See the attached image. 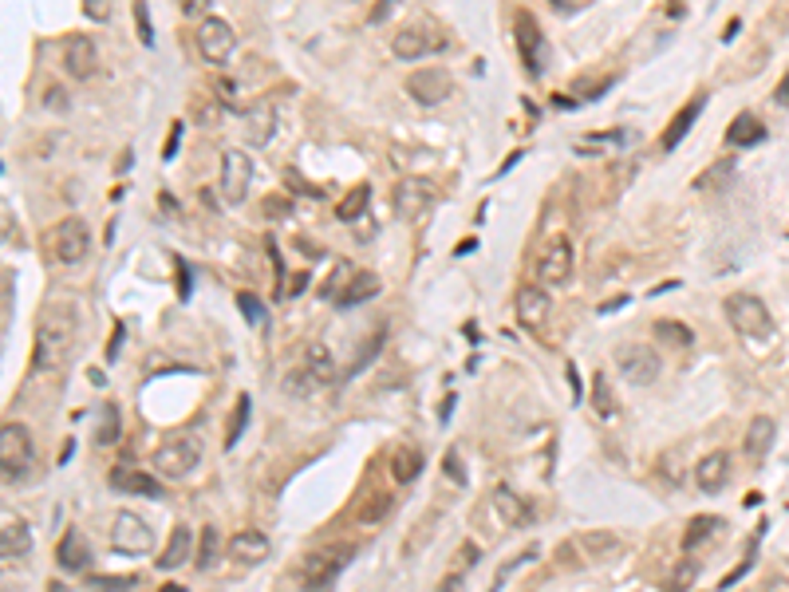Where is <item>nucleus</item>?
<instances>
[{"instance_id":"25","label":"nucleus","mask_w":789,"mask_h":592,"mask_svg":"<svg viewBox=\"0 0 789 592\" xmlns=\"http://www.w3.org/2000/svg\"><path fill=\"white\" fill-rule=\"evenodd\" d=\"M418 474H423V450L418 446H394L391 450V478L399 485H411Z\"/></svg>"},{"instance_id":"41","label":"nucleus","mask_w":789,"mask_h":592,"mask_svg":"<svg viewBox=\"0 0 789 592\" xmlns=\"http://www.w3.org/2000/svg\"><path fill=\"white\" fill-rule=\"evenodd\" d=\"M237 308H241V312H245V320H249V324H253V328H261V324H265V316H269V308L261 304L253 292H237Z\"/></svg>"},{"instance_id":"21","label":"nucleus","mask_w":789,"mask_h":592,"mask_svg":"<svg viewBox=\"0 0 789 592\" xmlns=\"http://www.w3.org/2000/svg\"><path fill=\"white\" fill-rule=\"evenodd\" d=\"M56 561H59V568H67V573H83V568L91 565L87 537H83L79 529H67L64 537H59V545H56Z\"/></svg>"},{"instance_id":"22","label":"nucleus","mask_w":789,"mask_h":592,"mask_svg":"<svg viewBox=\"0 0 789 592\" xmlns=\"http://www.w3.org/2000/svg\"><path fill=\"white\" fill-rule=\"evenodd\" d=\"M32 549V529L24 517H5V529H0V553H5V565H12V556H24Z\"/></svg>"},{"instance_id":"3","label":"nucleus","mask_w":789,"mask_h":592,"mask_svg":"<svg viewBox=\"0 0 789 592\" xmlns=\"http://www.w3.org/2000/svg\"><path fill=\"white\" fill-rule=\"evenodd\" d=\"M722 312H726V320H731V328L738 332V336H746V340H766L774 332L770 308L762 304L754 292H731L722 301Z\"/></svg>"},{"instance_id":"23","label":"nucleus","mask_w":789,"mask_h":592,"mask_svg":"<svg viewBox=\"0 0 789 592\" xmlns=\"http://www.w3.org/2000/svg\"><path fill=\"white\" fill-rule=\"evenodd\" d=\"M111 490H118V494H138V497H162V485L150 478V474H142V470H127V466H118V470H111Z\"/></svg>"},{"instance_id":"16","label":"nucleus","mask_w":789,"mask_h":592,"mask_svg":"<svg viewBox=\"0 0 789 592\" xmlns=\"http://www.w3.org/2000/svg\"><path fill=\"white\" fill-rule=\"evenodd\" d=\"M513 308H517L521 328H541L545 320H548V312H553V296H548L541 284H521Z\"/></svg>"},{"instance_id":"51","label":"nucleus","mask_w":789,"mask_h":592,"mask_svg":"<svg viewBox=\"0 0 789 592\" xmlns=\"http://www.w3.org/2000/svg\"><path fill=\"white\" fill-rule=\"evenodd\" d=\"M435 592H466V577H462V573H450V577H442Z\"/></svg>"},{"instance_id":"9","label":"nucleus","mask_w":789,"mask_h":592,"mask_svg":"<svg viewBox=\"0 0 789 592\" xmlns=\"http://www.w3.org/2000/svg\"><path fill=\"white\" fill-rule=\"evenodd\" d=\"M87 253H91V233L83 218H64L52 230V257L59 265H79Z\"/></svg>"},{"instance_id":"47","label":"nucleus","mask_w":789,"mask_h":592,"mask_svg":"<svg viewBox=\"0 0 789 592\" xmlns=\"http://www.w3.org/2000/svg\"><path fill=\"white\" fill-rule=\"evenodd\" d=\"M442 470H446V478H450V482L466 485V462L458 458V450H446V458H442Z\"/></svg>"},{"instance_id":"44","label":"nucleus","mask_w":789,"mask_h":592,"mask_svg":"<svg viewBox=\"0 0 789 592\" xmlns=\"http://www.w3.org/2000/svg\"><path fill=\"white\" fill-rule=\"evenodd\" d=\"M695 580H699V565L695 561H683V565L675 568V577H671V592H687Z\"/></svg>"},{"instance_id":"20","label":"nucleus","mask_w":789,"mask_h":592,"mask_svg":"<svg viewBox=\"0 0 789 592\" xmlns=\"http://www.w3.org/2000/svg\"><path fill=\"white\" fill-rule=\"evenodd\" d=\"M272 135H277V107L272 103H253L245 111V138L253 147H269Z\"/></svg>"},{"instance_id":"14","label":"nucleus","mask_w":789,"mask_h":592,"mask_svg":"<svg viewBox=\"0 0 789 592\" xmlns=\"http://www.w3.org/2000/svg\"><path fill=\"white\" fill-rule=\"evenodd\" d=\"M111 545H115L118 553H150L154 533H150V526L138 514L123 509V514L115 517V526H111Z\"/></svg>"},{"instance_id":"36","label":"nucleus","mask_w":789,"mask_h":592,"mask_svg":"<svg viewBox=\"0 0 789 592\" xmlns=\"http://www.w3.org/2000/svg\"><path fill=\"white\" fill-rule=\"evenodd\" d=\"M387 509H391V497L387 494H375V497H367V502L355 509V521H360V526H379V521L387 517Z\"/></svg>"},{"instance_id":"10","label":"nucleus","mask_w":789,"mask_h":592,"mask_svg":"<svg viewBox=\"0 0 789 592\" xmlns=\"http://www.w3.org/2000/svg\"><path fill=\"white\" fill-rule=\"evenodd\" d=\"M249 186H253V162H249L245 150H225L221 154V198L230 201V206H241L249 198Z\"/></svg>"},{"instance_id":"58","label":"nucleus","mask_w":789,"mask_h":592,"mask_svg":"<svg viewBox=\"0 0 789 592\" xmlns=\"http://www.w3.org/2000/svg\"><path fill=\"white\" fill-rule=\"evenodd\" d=\"M557 5V12H577V8H584V0H553Z\"/></svg>"},{"instance_id":"31","label":"nucleus","mask_w":789,"mask_h":592,"mask_svg":"<svg viewBox=\"0 0 789 592\" xmlns=\"http://www.w3.org/2000/svg\"><path fill=\"white\" fill-rule=\"evenodd\" d=\"M651 336H655V343H660V348H671V352L691 348V340H695L683 320H655V324H651Z\"/></svg>"},{"instance_id":"38","label":"nucleus","mask_w":789,"mask_h":592,"mask_svg":"<svg viewBox=\"0 0 789 592\" xmlns=\"http://www.w3.org/2000/svg\"><path fill=\"white\" fill-rule=\"evenodd\" d=\"M218 541L221 537H218V529H213V526L201 529V537H198V568H201V573L218 561Z\"/></svg>"},{"instance_id":"46","label":"nucleus","mask_w":789,"mask_h":592,"mask_svg":"<svg viewBox=\"0 0 789 592\" xmlns=\"http://www.w3.org/2000/svg\"><path fill=\"white\" fill-rule=\"evenodd\" d=\"M529 561H537V549H525L521 556H513V561H506V565H501V573H497V585L489 588V592H501V585H506V580L513 577V568H521V565H529Z\"/></svg>"},{"instance_id":"32","label":"nucleus","mask_w":789,"mask_h":592,"mask_svg":"<svg viewBox=\"0 0 789 592\" xmlns=\"http://www.w3.org/2000/svg\"><path fill=\"white\" fill-rule=\"evenodd\" d=\"M719 526L722 521L719 517H707V514H699V517H691L687 521V529H683V549L687 553H695V549H702L714 533H719Z\"/></svg>"},{"instance_id":"30","label":"nucleus","mask_w":789,"mask_h":592,"mask_svg":"<svg viewBox=\"0 0 789 592\" xmlns=\"http://www.w3.org/2000/svg\"><path fill=\"white\" fill-rule=\"evenodd\" d=\"M372 296H379V277H375V272H355V277L343 284V292L336 296V304L340 308H352V304L372 301Z\"/></svg>"},{"instance_id":"52","label":"nucleus","mask_w":789,"mask_h":592,"mask_svg":"<svg viewBox=\"0 0 789 592\" xmlns=\"http://www.w3.org/2000/svg\"><path fill=\"white\" fill-rule=\"evenodd\" d=\"M762 592H789V577L785 573H770L762 580Z\"/></svg>"},{"instance_id":"18","label":"nucleus","mask_w":789,"mask_h":592,"mask_svg":"<svg viewBox=\"0 0 789 592\" xmlns=\"http://www.w3.org/2000/svg\"><path fill=\"white\" fill-rule=\"evenodd\" d=\"M726 482H731V454L726 450H711V454L699 458L695 466V485L702 494H722Z\"/></svg>"},{"instance_id":"37","label":"nucleus","mask_w":789,"mask_h":592,"mask_svg":"<svg viewBox=\"0 0 789 592\" xmlns=\"http://www.w3.org/2000/svg\"><path fill=\"white\" fill-rule=\"evenodd\" d=\"M580 549L589 556H612L620 553V537L616 533H589V537H580Z\"/></svg>"},{"instance_id":"53","label":"nucleus","mask_w":789,"mask_h":592,"mask_svg":"<svg viewBox=\"0 0 789 592\" xmlns=\"http://www.w3.org/2000/svg\"><path fill=\"white\" fill-rule=\"evenodd\" d=\"M178 147H182V127H170V138H166V147H162V158H174L178 154Z\"/></svg>"},{"instance_id":"24","label":"nucleus","mask_w":789,"mask_h":592,"mask_svg":"<svg viewBox=\"0 0 789 592\" xmlns=\"http://www.w3.org/2000/svg\"><path fill=\"white\" fill-rule=\"evenodd\" d=\"M774 438H778V423L770 419V414H754L746 426V454L750 458H766V450L774 446Z\"/></svg>"},{"instance_id":"28","label":"nucleus","mask_w":789,"mask_h":592,"mask_svg":"<svg viewBox=\"0 0 789 592\" xmlns=\"http://www.w3.org/2000/svg\"><path fill=\"white\" fill-rule=\"evenodd\" d=\"M301 367H304V372L316 379L320 387L336 379V360H332V352L324 348V343H308V348H304V360H301Z\"/></svg>"},{"instance_id":"4","label":"nucleus","mask_w":789,"mask_h":592,"mask_svg":"<svg viewBox=\"0 0 789 592\" xmlns=\"http://www.w3.org/2000/svg\"><path fill=\"white\" fill-rule=\"evenodd\" d=\"M32 466H36L32 431L24 423L8 419L5 426H0V470H5V482H20Z\"/></svg>"},{"instance_id":"2","label":"nucleus","mask_w":789,"mask_h":592,"mask_svg":"<svg viewBox=\"0 0 789 592\" xmlns=\"http://www.w3.org/2000/svg\"><path fill=\"white\" fill-rule=\"evenodd\" d=\"M352 545H320L296 565V580H301L304 592H332V585L340 580V573L352 561Z\"/></svg>"},{"instance_id":"61","label":"nucleus","mask_w":789,"mask_h":592,"mask_svg":"<svg viewBox=\"0 0 789 592\" xmlns=\"http://www.w3.org/2000/svg\"><path fill=\"white\" fill-rule=\"evenodd\" d=\"M474 249H477V241H474V237H470V241H462L458 249H454V253H474Z\"/></svg>"},{"instance_id":"33","label":"nucleus","mask_w":789,"mask_h":592,"mask_svg":"<svg viewBox=\"0 0 789 592\" xmlns=\"http://www.w3.org/2000/svg\"><path fill=\"white\" fill-rule=\"evenodd\" d=\"M494 505H497V514H501L506 526H521V521H529V514H525V502L509 490V485H497V490H494Z\"/></svg>"},{"instance_id":"62","label":"nucleus","mask_w":789,"mask_h":592,"mask_svg":"<svg viewBox=\"0 0 789 592\" xmlns=\"http://www.w3.org/2000/svg\"><path fill=\"white\" fill-rule=\"evenodd\" d=\"M159 592H186V588H182V585H162Z\"/></svg>"},{"instance_id":"50","label":"nucleus","mask_w":789,"mask_h":592,"mask_svg":"<svg viewBox=\"0 0 789 592\" xmlns=\"http://www.w3.org/2000/svg\"><path fill=\"white\" fill-rule=\"evenodd\" d=\"M477 561V545H462V561L454 556V573H462L466 577V568H470Z\"/></svg>"},{"instance_id":"42","label":"nucleus","mask_w":789,"mask_h":592,"mask_svg":"<svg viewBox=\"0 0 789 592\" xmlns=\"http://www.w3.org/2000/svg\"><path fill=\"white\" fill-rule=\"evenodd\" d=\"M316 387H320V383L304 372V367H296V372H289V379H284V391H289V395H313Z\"/></svg>"},{"instance_id":"55","label":"nucleus","mask_w":789,"mask_h":592,"mask_svg":"<svg viewBox=\"0 0 789 592\" xmlns=\"http://www.w3.org/2000/svg\"><path fill=\"white\" fill-rule=\"evenodd\" d=\"M130 585H135V580H130V577H127V580H107V577H95V588H111V592H115V588H130Z\"/></svg>"},{"instance_id":"27","label":"nucleus","mask_w":789,"mask_h":592,"mask_svg":"<svg viewBox=\"0 0 789 592\" xmlns=\"http://www.w3.org/2000/svg\"><path fill=\"white\" fill-rule=\"evenodd\" d=\"M726 142H731V147H743V150L746 147H758V142H766V127H762L750 111H743L731 127H726Z\"/></svg>"},{"instance_id":"19","label":"nucleus","mask_w":789,"mask_h":592,"mask_svg":"<svg viewBox=\"0 0 789 592\" xmlns=\"http://www.w3.org/2000/svg\"><path fill=\"white\" fill-rule=\"evenodd\" d=\"M269 553H272V541L261 529H241V533H233L230 537V556L237 565H245V568L269 561Z\"/></svg>"},{"instance_id":"40","label":"nucleus","mask_w":789,"mask_h":592,"mask_svg":"<svg viewBox=\"0 0 789 592\" xmlns=\"http://www.w3.org/2000/svg\"><path fill=\"white\" fill-rule=\"evenodd\" d=\"M731 178H734V162H731V158H722L719 166H714V170H707V174H699V178H695V189H707V186H711V189H719L722 182H731Z\"/></svg>"},{"instance_id":"13","label":"nucleus","mask_w":789,"mask_h":592,"mask_svg":"<svg viewBox=\"0 0 789 592\" xmlns=\"http://www.w3.org/2000/svg\"><path fill=\"white\" fill-rule=\"evenodd\" d=\"M517 52H521V64L525 71L537 79L545 71V32L537 24L533 12H517Z\"/></svg>"},{"instance_id":"57","label":"nucleus","mask_w":789,"mask_h":592,"mask_svg":"<svg viewBox=\"0 0 789 592\" xmlns=\"http://www.w3.org/2000/svg\"><path fill=\"white\" fill-rule=\"evenodd\" d=\"M12 320V272H5V324Z\"/></svg>"},{"instance_id":"6","label":"nucleus","mask_w":789,"mask_h":592,"mask_svg":"<svg viewBox=\"0 0 789 592\" xmlns=\"http://www.w3.org/2000/svg\"><path fill=\"white\" fill-rule=\"evenodd\" d=\"M616 367H620V375H624L628 383L648 387V383L660 379L663 360H660V352L655 348H648V343H624V348L616 352Z\"/></svg>"},{"instance_id":"45","label":"nucleus","mask_w":789,"mask_h":592,"mask_svg":"<svg viewBox=\"0 0 789 592\" xmlns=\"http://www.w3.org/2000/svg\"><path fill=\"white\" fill-rule=\"evenodd\" d=\"M384 336H387V332H384V328H375V336L367 340V343H360V355H355V363H352V375L360 372L364 363H372V360H375V348H379V343H384Z\"/></svg>"},{"instance_id":"12","label":"nucleus","mask_w":789,"mask_h":592,"mask_svg":"<svg viewBox=\"0 0 789 592\" xmlns=\"http://www.w3.org/2000/svg\"><path fill=\"white\" fill-rule=\"evenodd\" d=\"M233 44L237 36L221 16H206L198 24V52L206 56V64H225L233 56Z\"/></svg>"},{"instance_id":"43","label":"nucleus","mask_w":789,"mask_h":592,"mask_svg":"<svg viewBox=\"0 0 789 592\" xmlns=\"http://www.w3.org/2000/svg\"><path fill=\"white\" fill-rule=\"evenodd\" d=\"M245 423H249V395L237 399V411H233V423H230V434H225V446H237V438H241Z\"/></svg>"},{"instance_id":"1","label":"nucleus","mask_w":789,"mask_h":592,"mask_svg":"<svg viewBox=\"0 0 789 592\" xmlns=\"http://www.w3.org/2000/svg\"><path fill=\"white\" fill-rule=\"evenodd\" d=\"M76 336H79V308L71 301H47L36 324V367L40 372H59L71 352H76Z\"/></svg>"},{"instance_id":"59","label":"nucleus","mask_w":789,"mask_h":592,"mask_svg":"<svg viewBox=\"0 0 789 592\" xmlns=\"http://www.w3.org/2000/svg\"><path fill=\"white\" fill-rule=\"evenodd\" d=\"M178 272H182V301L190 296V269H186V260H178Z\"/></svg>"},{"instance_id":"8","label":"nucleus","mask_w":789,"mask_h":592,"mask_svg":"<svg viewBox=\"0 0 789 592\" xmlns=\"http://www.w3.org/2000/svg\"><path fill=\"white\" fill-rule=\"evenodd\" d=\"M430 206H435V186L426 178H403V182H394L391 209L399 221H418Z\"/></svg>"},{"instance_id":"60","label":"nucleus","mask_w":789,"mask_h":592,"mask_svg":"<svg viewBox=\"0 0 789 592\" xmlns=\"http://www.w3.org/2000/svg\"><path fill=\"white\" fill-rule=\"evenodd\" d=\"M628 304V296H616V301H604L600 304V312H616V308H624Z\"/></svg>"},{"instance_id":"49","label":"nucleus","mask_w":789,"mask_h":592,"mask_svg":"<svg viewBox=\"0 0 789 592\" xmlns=\"http://www.w3.org/2000/svg\"><path fill=\"white\" fill-rule=\"evenodd\" d=\"M135 24H138L142 44H154V36H150V12H147V5H135Z\"/></svg>"},{"instance_id":"11","label":"nucleus","mask_w":789,"mask_h":592,"mask_svg":"<svg viewBox=\"0 0 789 592\" xmlns=\"http://www.w3.org/2000/svg\"><path fill=\"white\" fill-rule=\"evenodd\" d=\"M450 91H454V76L446 67H418V71L406 76V95H411L415 103H423V107L446 103Z\"/></svg>"},{"instance_id":"48","label":"nucleus","mask_w":789,"mask_h":592,"mask_svg":"<svg viewBox=\"0 0 789 592\" xmlns=\"http://www.w3.org/2000/svg\"><path fill=\"white\" fill-rule=\"evenodd\" d=\"M44 107H52L56 115H64L67 107H71V103H67V91H64V87H56V83H52V87L44 91Z\"/></svg>"},{"instance_id":"5","label":"nucleus","mask_w":789,"mask_h":592,"mask_svg":"<svg viewBox=\"0 0 789 592\" xmlns=\"http://www.w3.org/2000/svg\"><path fill=\"white\" fill-rule=\"evenodd\" d=\"M198 462H201V443L194 434H174L162 446H154V470L162 478H186V474L198 470Z\"/></svg>"},{"instance_id":"29","label":"nucleus","mask_w":789,"mask_h":592,"mask_svg":"<svg viewBox=\"0 0 789 592\" xmlns=\"http://www.w3.org/2000/svg\"><path fill=\"white\" fill-rule=\"evenodd\" d=\"M190 549H194V533H190L186 526H174L170 541H166V549L159 553V568L162 573H170V568H178L190 556Z\"/></svg>"},{"instance_id":"35","label":"nucleus","mask_w":789,"mask_h":592,"mask_svg":"<svg viewBox=\"0 0 789 592\" xmlns=\"http://www.w3.org/2000/svg\"><path fill=\"white\" fill-rule=\"evenodd\" d=\"M367 206H372V189H367V182H364V186H355V189L343 194V201L336 206V218L340 221H355V218H364Z\"/></svg>"},{"instance_id":"15","label":"nucleus","mask_w":789,"mask_h":592,"mask_svg":"<svg viewBox=\"0 0 789 592\" xmlns=\"http://www.w3.org/2000/svg\"><path fill=\"white\" fill-rule=\"evenodd\" d=\"M442 47H446V36H438L430 28H403L391 40V52L399 59H423L430 52H442Z\"/></svg>"},{"instance_id":"34","label":"nucleus","mask_w":789,"mask_h":592,"mask_svg":"<svg viewBox=\"0 0 789 592\" xmlns=\"http://www.w3.org/2000/svg\"><path fill=\"white\" fill-rule=\"evenodd\" d=\"M592 411L600 414V419H616V411H620V403L612 395V383H608L604 372L592 375Z\"/></svg>"},{"instance_id":"39","label":"nucleus","mask_w":789,"mask_h":592,"mask_svg":"<svg viewBox=\"0 0 789 592\" xmlns=\"http://www.w3.org/2000/svg\"><path fill=\"white\" fill-rule=\"evenodd\" d=\"M115 438H118V407L111 403V407L99 411V431H95V443H99V446H111Z\"/></svg>"},{"instance_id":"7","label":"nucleus","mask_w":789,"mask_h":592,"mask_svg":"<svg viewBox=\"0 0 789 592\" xmlns=\"http://www.w3.org/2000/svg\"><path fill=\"white\" fill-rule=\"evenodd\" d=\"M572 265H577V257H572L569 237H553V241L541 249V257H537V281H541V289H560V284H569Z\"/></svg>"},{"instance_id":"54","label":"nucleus","mask_w":789,"mask_h":592,"mask_svg":"<svg viewBox=\"0 0 789 592\" xmlns=\"http://www.w3.org/2000/svg\"><path fill=\"white\" fill-rule=\"evenodd\" d=\"M83 12H87L91 20H107V16H111V8H107L103 0H87V8H83Z\"/></svg>"},{"instance_id":"26","label":"nucleus","mask_w":789,"mask_h":592,"mask_svg":"<svg viewBox=\"0 0 789 592\" xmlns=\"http://www.w3.org/2000/svg\"><path fill=\"white\" fill-rule=\"evenodd\" d=\"M702 103H707V95H695V99H691V103L683 107V111H679V115L671 118V127H667V135H663V142H660L663 150H675L679 142L687 138V130L695 127V118L702 115Z\"/></svg>"},{"instance_id":"56","label":"nucleus","mask_w":789,"mask_h":592,"mask_svg":"<svg viewBox=\"0 0 789 592\" xmlns=\"http://www.w3.org/2000/svg\"><path fill=\"white\" fill-rule=\"evenodd\" d=\"M774 103H778V107H785V111H789V76L778 83V91H774Z\"/></svg>"},{"instance_id":"17","label":"nucleus","mask_w":789,"mask_h":592,"mask_svg":"<svg viewBox=\"0 0 789 592\" xmlns=\"http://www.w3.org/2000/svg\"><path fill=\"white\" fill-rule=\"evenodd\" d=\"M64 67H67V76H76V79H91L95 71H99V52H95L91 36H67L64 40Z\"/></svg>"}]
</instances>
